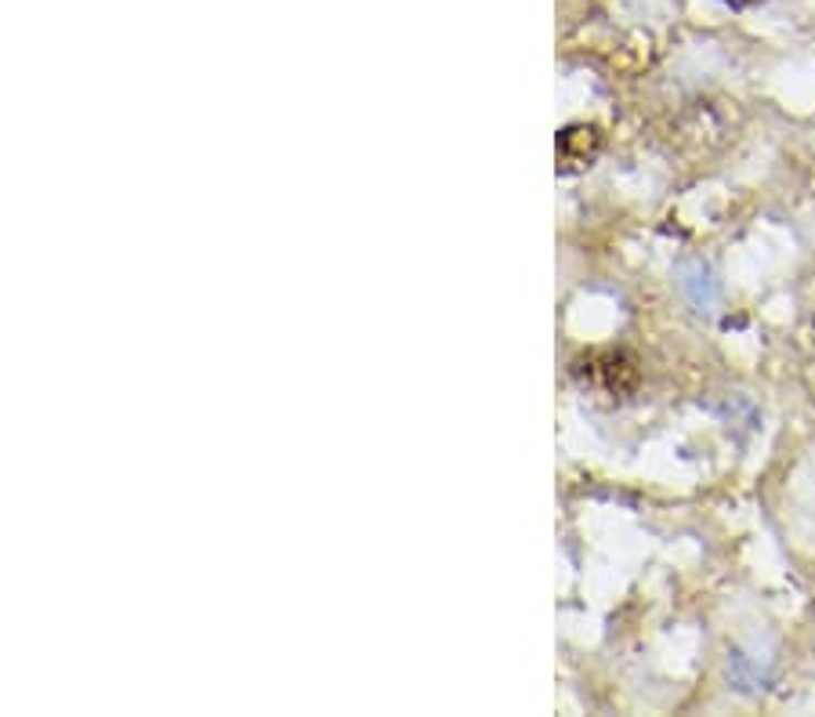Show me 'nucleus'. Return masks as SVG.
<instances>
[{
  "mask_svg": "<svg viewBox=\"0 0 815 717\" xmlns=\"http://www.w3.org/2000/svg\"><path fill=\"white\" fill-rule=\"evenodd\" d=\"M725 4H733V8H747V4H758V0H725Z\"/></svg>",
  "mask_w": 815,
  "mask_h": 717,
  "instance_id": "7ed1b4c3",
  "label": "nucleus"
},
{
  "mask_svg": "<svg viewBox=\"0 0 815 717\" xmlns=\"http://www.w3.org/2000/svg\"><path fill=\"white\" fill-rule=\"evenodd\" d=\"M598 150H602L598 128H570L559 139V159L565 167H584L587 159H595Z\"/></svg>",
  "mask_w": 815,
  "mask_h": 717,
  "instance_id": "f03ea898",
  "label": "nucleus"
},
{
  "mask_svg": "<svg viewBox=\"0 0 815 717\" xmlns=\"http://www.w3.org/2000/svg\"><path fill=\"white\" fill-rule=\"evenodd\" d=\"M591 380H598L602 388H609L616 395H627L638 385V363L627 352H602L591 355Z\"/></svg>",
  "mask_w": 815,
  "mask_h": 717,
  "instance_id": "f257e3e1",
  "label": "nucleus"
}]
</instances>
